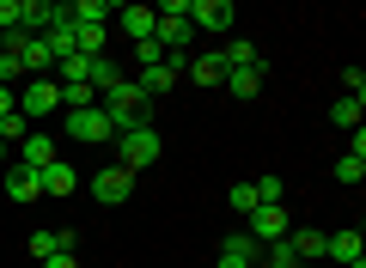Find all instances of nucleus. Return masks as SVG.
<instances>
[{
  "label": "nucleus",
  "mask_w": 366,
  "mask_h": 268,
  "mask_svg": "<svg viewBox=\"0 0 366 268\" xmlns=\"http://www.w3.org/2000/svg\"><path fill=\"white\" fill-rule=\"evenodd\" d=\"M98 110L110 116V128H117V134H129V128H153V110H159V104L147 98L134 79H122L117 91H104V98H98Z\"/></svg>",
  "instance_id": "obj_1"
},
{
  "label": "nucleus",
  "mask_w": 366,
  "mask_h": 268,
  "mask_svg": "<svg viewBox=\"0 0 366 268\" xmlns=\"http://www.w3.org/2000/svg\"><path fill=\"white\" fill-rule=\"evenodd\" d=\"M117 165L122 171L159 165V128H129V134H117Z\"/></svg>",
  "instance_id": "obj_2"
},
{
  "label": "nucleus",
  "mask_w": 366,
  "mask_h": 268,
  "mask_svg": "<svg viewBox=\"0 0 366 268\" xmlns=\"http://www.w3.org/2000/svg\"><path fill=\"white\" fill-rule=\"evenodd\" d=\"M61 128L74 134V141H86V147H104V141H117V128H110V116L92 104V110H67L61 116Z\"/></svg>",
  "instance_id": "obj_3"
},
{
  "label": "nucleus",
  "mask_w": 366,
  "mask_h": 268,
  "mask_svg": "<svg viewBox=\"0 0 366 268\" xmlns=\"http://www.w3.org/2000/svg\"><path fill=\"white\" fill-rule=\"evenodd\" d=\"M189 25H196V31H232L238 25V6H232V0H189Z\"/></svg>",
  "instance_id": "obj_4"
},
{
  "label": "nucleus",
  "mask_w": 366,
  "mask_h": 268,
  "mask_svg": "<svg viewBox=\"0 0 366 268\" xmlns=\"http://www.w3.org/2000/svg\"><path fill=\"white\" fill-rule=\"evenodd\" d=\"M183 61H189V55H171V61H159V67H141V79H134V86H141L147 98L159 104V98H165V91L183 79Z\"/></svg>",
  "instance_id": "obj_5"
},
{
  "label": "nucleus",
  "mask_w": 366,
  "mask_h": 268,
  "mask_svg": "<svg viewBox=\"0 0 366 268\" xmlns=\"http://www.w3.org/2000/svg\"><path fill=\"white\" fill-rule=\"evenodd\" d=\"M92 195H98V202H104V207L129 202V195H134V171H122V165H104V171H98V177H92Z\"/></svg>",
  "instance_id": "obj_6"
},
{
  "label": "nucleus",
  "mask_w": 366,
  "mask_h": 268,
  "mask_svg": "<svg viewBox=\"0 0 366 268\" xmlns=\"http://www.w3.org/2000/svg\"><path fill=\"white\" fill-rule=\"evenodd\" d=\"M19 110H25V122L31 116H61V86H55V79H31L25 98H19Z\"/></svg>",
  "instance_id": "obj_7"
},
{
  "label": "nucleus",
  "mask_w": 366,
  "mask_h": 268,
  "mask_svg": "<svg viewBox=\"0 0 366 268\" xmlns=\"http://www.w3.org/2000/svg\"><path fill=\"white\" fill-rule=\"evenodd\" d=\"M287 207H281V202H269V207H257V214H250V238H257V244H281V238H287Z\"/></svg>",
  "instance_id": "obj_8"
},
{
  "label": "nucleus",
  "mask_w": 366,
  "mask_h": 268,
  "mask_svg": "<svg viewBox=\"0 0 366 268\" xmlns=\"http://www.w3.org/2000/svg\"><path fill=\"white\" fill-rule=\"evenodd\" d=\"M183 79H189V86H226V55L220 49H208V55H189V61H183Z\"/></svg>",
  "instance_id": "obj_9"
},
{
  "label": "nucleus",
  "mask_w": 366,
  "mask_h": 268,
  "mask_svg": "<svg viewBox=\"0 0 366 268\" xmlns=\"http://www.w3.org/2000/svg\"><path fill=\"white\" fill-rule=\"evenodd\" d=\"M153 19H159V25H153V43H159V49H171V55L189 49V37H196L189 19H177V13H153Z\"/></svg>",
  "instance_id": "obj_10"
},
{
  "label": "nucleus",
  "mask_w": 366,
  "mask_h": 268,
  "mask_svg": "<svg viewBox=\"0 0 366 268\" xmlns=\"http://www.w3.org/2000/svg\"><path fill=\"white\" fill-rule=\"evenodd\" d=\"M13 165H31V171H49V165H55V141H49V134H25V141L13 147Z\"/></svg>",
  "instance_id": "obj_11"
},
{
  "label": "nucleus",
  "mask_w": 366,
  "mask_h": 268,
  "mask_svg": "<svg viewBox=\"0 0 366 268\" xmlns=\"http://www.w3.org/2000/svg\"><path fill=\"white\" fill-rule=\"evenodd\" d=\"M6 195H13L19 207H31V202H43V177L31 165H6Z\"/></svg>",
  "instance_id": "obj_12"
},
{
  "label": "nucleus",
  "mask_w": 366,
  "mask_h": 268,
  "mask_svg": "<svg viewBox=\"0 0 366 268\" xmlns=\"http://www.w3.org/2000/svg\"><path fill=\"white\" fill-rule=\"evenodd\" d=\"M43 43H49V55H55V61H67V55H79V25L67 19V6H61V19H55V25L43 31Z\"/></svg>",
  "instance_id": "obj_13"
},
{
  "label": "nucleus",
  "mask_w": 366,
  "mask_h": 268,
  "mask_svg": "<svg viewBox=\"0 0 366 268\" xmlns=\"http://www.w3.org/2000/svg\"><path fill=\"white\" fill-rule=\"evenodd\" d=\"M324 256H336L342 268H366V244H360V232H330Z\"/></svg>",
  "instance_id": "obj_14"
},
{
  "label": "nucleus",
  "mask_w": 366,
  "mask_h": 268,
  "mask_svg": "<svg viewBox=\"0 0 366 268\" xmlns=\"http://www.w3.org/2000/svg\"><path fill=\"white\" fill-rule=\"evenodd\" d=\"M55 19H61V6H55V0H25V13H19V31H25V37H43Z\"/></svg>",
  "instance_id": "obj_15"
},
{
  "label": "nucleus",
  "mask_w": 366,
  "mask_h": 268,
  "mask_svg": "<svg viewBox=\"0 0 366 268\" xmlns=\"http://www.w3.org/2000/svg\"><path fill=\"white\" fill-rule=\"evenodd\" d=\"M117 25H122V37H134V43H153V6H117Z\"/></svg>",
  "instance_id": "obj_16"
},
{
  "label": "nucleus",
  "mask_w": 366,
  "mask_h": 268,
  "mask_svg": "<svg viewBox=\"0 0 366 268\" xmlns=\"http://www.w3.org/2000/svg\"><path fill=\"white\" fill-rule=\"evenodd\" d=\"M25 250L31 256H37V262H49V256H67V250H74V232H31V244H25Z\"/></svg>",
  "instance_id": "obj_17"
},
{
  "label": "nucleus",
  "mask_w": 366,
  "mask_h": 268,
  "mask_svg": "<svg viewBox=\"0 0 366 268\" xmlns=\"http://www.w3.org/2000/svg\"><path fill=\"white\" fill-rule=\"evenodd\" d=\"M37 177H43V195H61V202H67V195L79 189V177H74V165H61V159H55L49 171H37Z\"/></svg>",
  "instance_id": "obj_18"
},
{
  "label": "nucleus",
  "mask_w": 366,
  "mask_h": 268,
  "mask_svg": "<svg viewBox=\"0 0 366 268\" xmlns=\"http://www.w3.org/2000/svg\"><path fill=\"white\" fill-rule=\"evenodd\" d=\"M110 13H117L110 0H74V6H67V19H74V25H110Z\"/></svg>",
  "instance_id": "obj_19"
},
{
  "label": "nucleus",
  "mask_w": 366,
  "mask_h": 268,
  "mask_svg": "<svg viewBox=\"0 0 366 268\" xmlns=\"http://www.w3.org/2000/svg\"><path fill=\"white\" fill-rule=\"evenodd\" d=\"M226 91H232V98H257L262 91V67H232V74H226Z\"/></svg>",
  "instance_id": "obj_20"
},
{
  "label": "nucleus",
  "mask_w": 366,
  "mask_h": 268,
  "mask_svg": "<svg viewBox=\"0 0 366 268\" xmlns=\"http://www.w3.org/2000/svg\"><path fill=\"white\" fill-rule=\"evenodd\" d=\"M55 86H61V79H55ZM92 104H98V91H92L86 79H67L61 86V110H92Z\"/></svg>",
  "instance_id": "obj_21"
},
{
  "label": "nucleus",
  "mask_w": 366,
  "mask_h": 268,
  "mask_svg": "<svg viewBox=\"0 0 366 268\" xmlns=\"http://www.w3.org/2000/svg\"><path fill=\"white\" fill-rule=\"evenodd\" d=\"M220 250H226V256H238V262H250V268H257V262H262V244H257V238H250V232H232V238H226V244H220Z\"/></svg>",
  "instance_id": "obj_22"
},
{
  "label": "nucleus",
  "mask_w": 366,
  "mask_h": 268,
  "mask_svg": "<svg viewBox=\"0 0 366 268\" xmlns=\"http://www.w3.org/2000/svg\"><path fill=\"white\" fill-rule=\"evenodd\" d=\"M287 244H293V256H300V262H305V256H324L330 232H312V226H305V232H287Z\"/></svg>",
  "instance_id": "obj_23"
},
{
  "label": "nucleus",
  "mask_w": 366,
  "mask_h": 268,
  "mask_svg": "<svg viewBox=\"0 0 366 268\" xmlns=\"http://www.w3.org/2000/svg\"><path fill=\"white\" fill-rule=\"evenodd\" d=\"M257 268H305V262L293 256V244L281 238V244H262V262H257Z\"/></svg>",
  "instance_id": "obj_24"
},
{
  "label": "nucleus",
  "mask_w": 366,
  "mask_h": 268,
  "mask_svg": "<svg viewBox=\"0 0 366 268\" xmlns=\"http://www.w3.org/2000/svg\"><path fill=\"white\" fill-rule=\"evenodd\" d=\"M220 55H226V74H232V67H262V61H257V43H244V37H232Z\"/></svg>",
  "instance_id": "obj_25"
},
{
  "label": "nucleus",
  "mask_w": 366,
  "mask_h": 268,
  "mask_svg": "<svg viewBox=\"0 0 366 268\" xmlns=\"http://www.w3.org/2000/svg\"><path fill=\"white\" fill-rule=\"evenodd\" d=\"M360 116H366L360 98H336V104H330V122H336V128H360Z\"/></svg>",
  "instance_id": "obj_26"
},
{
  "label": "nucleus",
  "mask_w": 366,
  "mask_h": 268,
  "mask_svg": "<svg viewBox=\"0 0 366 268\" xmlns=\"http://www.w3.org/2000/svg\"><path fill=\"white\" fill-rule=\"evenodd\" d=\"M25 134H31L25 110H13V116H0V141H6V147H19V141H25Z\"/></svg>",
  "instance_id": "obj_27"
},
{
  "label": "nucleus",
  "mask_w": 366,
  "mask_h": 268,
  "mask_svg": "<svg viewBox=\"0 0 366 268\" xmlns=\"http://www.w3.org/2000/svg\"><path fill=\"white\" fill-rule=\"evenodd\" d=\"M360 177H366V159L342 153V159H336V183H348V189H354V183H360Z\"/></svg>",
  "instance_id": "obj_28"
},
{
  "label": "nucleus",
  "mask_w": 366,
  "mask_h": 268,
  "mask_svg": "<svg viewBox=\"0 0 366 268\" xmlns=\"http://www.w3.org/2000/svg\"><path fill=\"white\" fill-rule=\"evenodd\" d=\"M79 55H104V25H79Z\"/></svg>",
  "instance_id": "obj_29"
},
{
  "label": "nucleus",
  "mask_w": 366,
  "mask_h": 268,
  "mask_svg": "<svg viewBox=\"0 0 366 268\" xmlns=\"http://www.w3.org/2000/svg\"><path fill=\"white\" fill-rule=\"evenodd\" d=\"M250 189H257V207H269V202H281V189H287V183H281V177H257Z\"/></svg>",
  "instance_id": "obj_30"
},
{
  "label": "nucleus",
  "mask_w": 366,
  "mask_h": 268,
  "mask_svg": "<svg viewBox=\"0 0 366 268\" xmlns=\"http://www.w3.org/2000/svg\"><path fill=\"white\" fill-rule=\"evenodd\" d=\"M226 202H232V207H238L244 219L257 214V189H250V183H232V195H226Z\"/></svg>",
  "instance_id": "obj_31"
},
{
  "label": "nucleus",
  "mask_w": 366,
  "mask_h": 268,
  "mask_svg": "<svg viewBox=\"0 0 366 268\" xmlns=\"http://www.w3.org/2000/svg\"><path fill=\"white\" fill-rule=\"evenodd\" d=\"M55 67H61V86H67V79H86L92 74V55H67V61H55Z\"/></svg>",
  "instance_id": "obj_32"
},
{
  "label": "nucleus",
  "mask_w": 366,
  "mask_h": 268,
  "mask_svg": "<svg viewBox=\"0 0 366 268\" xmlns=\"http://www.w3.org/2000/svg\"><path fill=\"white\" fill-rule=\"evenodd\" d=\"M19 13H25V0H0V31H19Z\"/></svg>",
  "instance_id": "obj_33"
},
{
  "label": "nucleus",
  "mask_w": 366,
  "mask_h": 268,
  "mask_svg": "<svg viewBox=\"0 0 366 268\" xmlns=\"http://www.w3.org/2000/svg\"><path fill=\"white\" fill-rule=\"evenodd\" d=\"M342 86H348L342 98H366V74H360V67H348V74H342Z\"/></svg>",
  "instance_id": "obj_34"
},
{
  "label": "nucleus",
  "mask_w": 366,
  "mask_h": 268,
  "mask_svg": "<svg viewBox=\"0 0 366 268\" xmlns=\"http://www.w3.org/2000/svg\"><path fill=\"white\" fill-rule=\"evenodd\" d=\"M13 79H19V55H6V49H0V86L13 91Z\"/></svg>",
  "instance_id": "obj_35"
},
{
  "label": "nucleus",
  "mask_w": 366,
  "mask_h": 268,
  "mask_svg": "<svg viewBox=\"0 0 366 268\" xmlns=\"http://www.w3.org/2000/svg\"><path fill=\"white\" fill-rule=\"evenodd\" d=\"M134 49H141V67H159V61H165V49H159V43H134Z\"/></svg>",
  "instance_id": "obj_36"
},
{
  "label": "nucleus",
  "mask_w": 366,
  "mask_h": 268,
  "mask_svg": "<svg viewBox=\"0 0 366 268\" xmlns=\"http://www.w3.org/2000/svg\"><path fill=\"white\" fill-rule=\"evenodd\" d=\"M13 110H19V98H13L6 86H0V116H13Z\"/></svg>",
  "instance_id": "obj_37"
},
{
  "label": "nucleus",
  "mask_w": 366,
  "mask_h": 268,
  "mask_svg": "<svg viewBox=\"0 0 366 268\" xmlns=\"http://www.w3.org/2000/svg\"><path fill=\"white\" fill-rule=\"evenodd\" d=\"M214 268H250V262H238V256H226V250H220V256H214Z\"/></svg>",
  "instance_id": "obj_38"
},
{
  "label": "nucleus",
  "mask_w": 366,
  "mask_h": 268,
  "mask_svg": "<svg viewBox=\"0 0 366 268\" xmlns=\"http://www.w3.org/2000/svg\"><path fill=\"white\" fill-rule=\"evenodd\" d=\"M43 268H79V262H74V256H49V262H43Z\"/></svg>",
  "instance_id": "obj_39"
},
{
  "label": "nucleus",
  "mask_w": 366,
  "mask_h": 268,
  "mask_svg": "<svg viewBox=\"0 0 366 268\" xmlns=\"http://www.w3.org/2000/svg\"><path fill=\"white\" fill-rule=\"evenodd\" d=\"M6 159H13V147H6V141H0V165H6Z\"/></svg>",
  "instance_id": "obj_40"
}]
</instances>
